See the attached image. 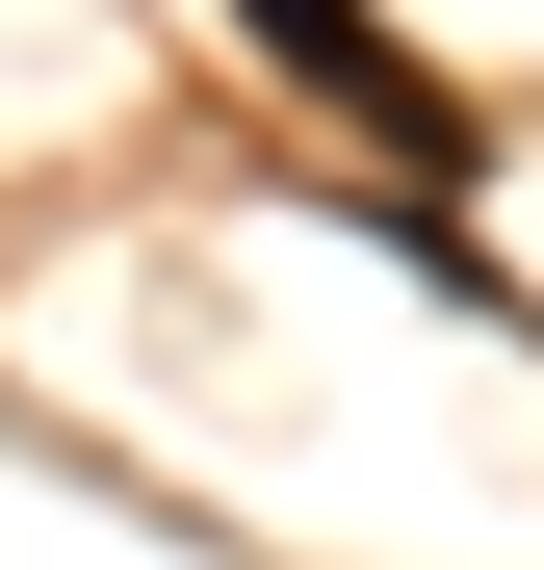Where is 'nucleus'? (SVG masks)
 I'll list each match as a JSON object with an SVG mask.
<instances>
[{"label":"nucleus","mask_w":544,"mask_h":570,"mask_svg":"<svg viewBox=\"0 0 544 570\" xmlns=\"http://www.w3.org/2000/svg\"><path fill=\"white\" fill-rule=\"evenodd\" d=\"M234 27H259V52H286V78H311V105H363V130H389V156H467V105H441V78H415L389 27H363V0H234Z\"/></svg>","instance_id":"f257e3e1"}]
</instances>
